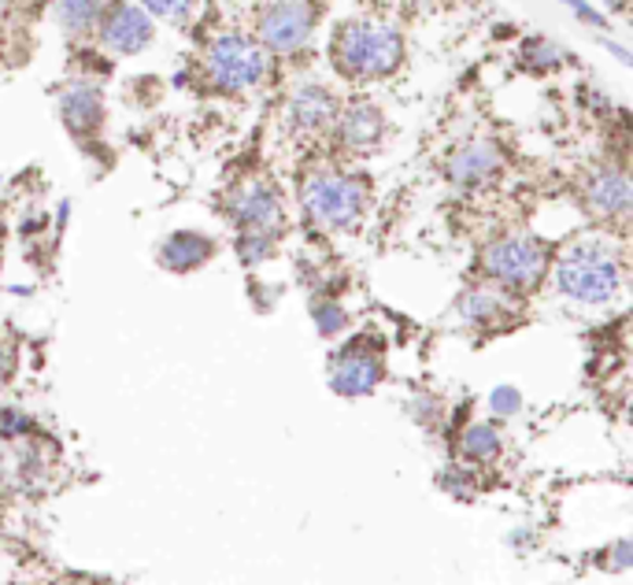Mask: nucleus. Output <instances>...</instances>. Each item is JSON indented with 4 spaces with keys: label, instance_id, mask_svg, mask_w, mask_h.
I'll list each match as a JSON object with an SVG mask.
<instances>
[{
    "label": "nucleus",
    "instance_id": "obj_1",
    "mask_svg": "<svg viewBox=\"0 0 633 585\" xmlns=\"http://www.w3.org/2000/svg\"><path fill=\"white\" fill-rule=\"evenodd\" d=\"M334 71L352 82H378L397 75L404 63V38L393 23L382 20H348L334 30L330 41Z\"/></svg>",
    "mask_w": 633,
    "mask_h": 585
},
{
    "label": "nucleus",
    "instance_id": "obj_2",
    "mask_svg": "<svg viewBox=\"0 0 633 585\" xmlns=\"http://www.w3.org/2000/svg\"><path fill=\"white\" fill-rule=\"evenodd\" d=\"M556 286L578 304H608L622 286V260L604 241L567 245L556 260Z\"/></svg>",
    "mask_w": 633,
    "mask_h": 585
},
{
    "label": "nucleus",
    "instance_id": "obj_3",
    "mask_svg": "<svg viewBox=\"0 0 633 585\" xmlns=\"http://www.w3.org/2000/svg\"><path fill=\"white\" fill-rule=\"evenodd\" d=\"M367 200L371 189L360 175H345V171H311L300 182V208L319 231H352L367 215Z\"/></svg>",
    "mask_w": 633,
    "mask_h": 585
},
{
    "label": "nucleus",
    "instance_id": "obj_4",
    "mask_svg": "<svg viewBox=\"0 0 633 585\" xmlns=\"http://www.w3.org/2000/svg\"><path fill=\"white\" fill-rule=\"evenodd\" d=\"M553 252L534 234H504L482 249V274L489 286H497L511 297L534 292L548 274Z\"/></svg>",
    "mask_w": 633,
    "mask_h": 585
},
{
    "label": "nucleus",
    "instance_id": "obj_5",
    "mask_svg": "<svg viewBox=\"0 0 633 585\" xmlns=\"http://www.w3.org/2000/svg\"><path fill=\"white\" fill-rule=\"evenodd\" d=\"M200 67H204L211 89L245 94V89L260 86L263 75H268V52L256 45V38H245V34H219L204 49Z\"/></svg>",
    "mask_w": 633,
    "mask_h": 585
},
{
    "label": "nucleus",
    "instance_id": "obj_6",
    "mask_svg": "<svg viewBox=\"0 0 633 585\" xmlns=\"http://www.w3.org/2000/svg\"><path fill=\"white\" fill-rule=\"evenodd\" d=\"M315 12L308 0H271L256 23V45L274 57H293L311 41Z\"/></svg>",
    "mask_w": 633,
    "mask_h": 585
},
{
    "label": "nucleus",
    "instance_id": "obj_7",
    "mask_svg": "<svg viewBox=\"0 0 633 585\" xmlns=\"http://www.w3.org/2000/svg\"><path fill=\"white\" fill-rule=\"evenodd\" d=\"M226 215L241 234H271L278 237L286 226V208L271 182L249 178L226 197Z\"/></svg>",
    "mask_w": 633,
    "mask_h": 585
},
{
    "label": "nucleus",
    "instance_id": "obj_8",
    "mask_svg": "<svg viewBox=\"0 0 633 585\" xmlns=\"http://www.w3.org/2000/svg\"><path fill=\"white\" fill-rule=\"evenodd\" d=\"M97 38L108 52H115V57H137V52L149 49L156 38L152 15L145 12V8L131 4V0H115L112 8L100 12Z\"/></svg>",
    "mask_w": 633,
    "mask_h": 585
},
{
    "label": "nucleus",
    "instance_id": "obj_9",
    "mask_svg": "<svg viewBox=\"0 0 633 585\" xmlns=\"http://www.w3.org/2000/svg\"><path fill=\"white\" fill-rule=\"evenodd\" d=\"M445 175L452 186L460 189H482L489 182H497L504 175V152L497 141L489 137H471V141L456 145L448 152V163H445Z\"/></svg>",
    "mask_w": 633,
    "mask_h": 585
},
{
    "label": "nucleus",
    "instance_id": "obj_10",
    "mask_svg": "<svg viewBox=\"0 0 633 585\" xmlns=\"http://www.w3.org/2000/svg\"><path fill=\"white\" fill-rule=\"evenodd\" d=\"M330 130H334L337 145H342L345 152H371V149H378L385 137V115L378 104H371V100H352V104L337 112Z\"/></svg>",
    "mask_w": 633,
    "mask_h": 585
},
{
    "label": "nucleus",
    "instance_id": "obj_11",
    "mask_svg": "<svg viewBox=\"0 0 633 585\" xmlns=\"http://www.w3.org/2000/svg\"><path fill=\"white\" fill-rule=\"evenodd\" d=\"M582 204L604 223H622L633 208V189L622 167H604L582 186Z\"/></svg>",
    "mask_w": 633,
    "mask_h": 585
},
{
    "label": "nucleus",
    "instance_id": "obj_12",
    "mask_svg": "<svg viewBox=\"0 0 633 585\" xmlns=\"http://www.w3.org/2000/svg\"><path fill=\"white\" fill-rule=\"evenodd\" d=\"M60 119L75 141H89L104 126V94L94 82H71L60 94Z\"/></svg>",
    "mask_w": 633,
    "mask_h": 585
},
{
    "label": "nucleus",
    "instance_id": "obj_13",
    "mask_svg": "<svg viewBox=\"0 0 633 585\" xmlns=\"http://www.w3.org/2000/svg\"><path fill=\"white\" fill-rule=\"evenodd\" d=\"M382 382V360L363 349V341L348 345V349L330 363V386L342 397H367Z\"/></svg>",
    "mask_w": 633,
    "mask_h": 585
},
{
    "label": "nucleus",
    "instance_id": "obj_14",
    "mask_svg": "<svg viewBox=\"0 0 633 585\" xmlns=\"http://www.w3.org/2000/svg\"><path fill=\"white\" fill-rule=\"evenodd\" d=\"M337 112H342V100L323 82H308L297 94L289 97V123L300 134H323L334 126Z\"/></svg>",
    "mask_w": 633,
    "mask_h": 585
},
{
    "label": "nucleus",
    "instance_id": "obj_15",
    "mask_svg": "<svg viewBox=\"0 0 633 585\" xmlns=\"http://www.w3.org/2000/svg\"><path fill=\"white\" fill-rule=\"evenodd\" d=\"M156 256H160V263L167 271H178V274L197 271L215 256V241H211L208 234H197V231H178L160 245V252Z\"/></svg>",
    "mask_w": 633,
    "mask_h": 585
},
{
    "label": "nucleus",
    "instance_id": "obj_16",
    "mask_svg": "<svg viewBox=\"0 0 633 585\" xmlns=\"http://www.w3.org/2000/svg\"><path fill=\"white\" fill-rule=\"evenodd\" d=\"M460 315H463V323H471V326H493V323H500V319L516 315V297L497 286L467 289L460 297Z\"/></svg>",
    "mask_w": 633,
    "mask_h": 585
},
{
    "label": "nucleus",
    "instance_id": "obj_17",
    "mask_svg": "<svg viewBox=\"0 0 633 585\" xmlns=\"http://www.w3.org/2000/svg\"><path fill=\"white\" fill-rule=\"evenodd\" d=\"M100 12H104V0H60V4H57L60 26L67 34H75V38L97 30Z\"/></svg>",
    "mask_w": 633,
    "mask_h": 585
},
{
    "label": "nucleus",
    "instance_id": "obj_18",
    "mask_svg": "<svg viewBox=\"0 0 633 585\" xmlns=\"http://www.w3.org/2000/svg\"><path fill=\"white\" fill-rule=\"evenodd\" d=\"M460 452L467 456L471 463H493L500 456V434L493 430L489 423H474V426H467L463 430V437H460Z\"/></svg>",
    "mask_w": 633,
    "mask_h": 585
},
{
    "label": "nucleus",
    "instance_id": "obj_19",
    "mask_svg": "<svg viewBox=\"0 0 633 585\" xmlns=\"http://www.w3.org/2000/svg\"><path fill=\"white\" fill-rule=\"evenodd\" d=\"M563 63V49L548 38H530L522 45V67L530 71H556Z\"/></svg>",
    "mask_w": 633,
    "mask_h": 585
},
{
    "label": "nucleus",
    "instance_id": "obj_20",
    "mask_svg": "<svg viewBox=\"0 0 633 585\" xmlns=\"http://www.w3.org/2000/svg\"><path fill=\"white\" fill-rule=\"evenodd\" d=\"M274 245H278V237H271V234H237V256H241L245 267L268 263L274 256Z\"/></svg>",
    "mask_w": 633,
    "mask_h": 585
},
{
    "label": "nucleus",
    "instance_id": "obj_21",
    "mask_svg": "<svg viewBox=\"0 0 633 585\" xmlns=\"http://www.w3.org/2000/svg\"><path fill=\"white\" fill-rule=\"evenodd\" d=\"M145 12L156 15L163 23H174V26H186L193 15H197V4L200 0H141Z\"/></svg>",
    "mask_w": 633,
    "mask_h": 585
},
{
    "label": "nucleus",
    "instance_id": "obj_22",
    "mask_svg": "<svg viewBox=\"0 0 633 585\" xmlns=\"http://www.w3.org/2000/svg\"><path fill=\"white\" fill-rule=\"evenodd\" d=\"M311 315H315V326H319V334L323 337H334L337 331H345V312L334 304V300H319L315 308H311Z\"/></svg>",
    "mask_w": 633,
    "mask_h": 585
},
{
    "label": "nucleus",
    "instance_id": "obj_23",
    "mask_svg": "<svg viewBox=\"0 0 633 585\" xmlns=\"http://www.w3.org/2000/svg\"><path fill=\"white\" fill-rule=\"evenodd\" d=\"M563 4L571 8V12H574L578 20H582V23H589V26H600V30H608V15L593 12V8L585 4V0H563Z\"/></svg>",
    "mask_w": 633,
    "mask_h": 585
},
{
    "label": "nucleus",
    "instance_id": "obj_24",
    "mask_svg": "<svg viewBox=\"0 0 633 585\" xmlns=\"http://www.w3.org/2000/svg\"><path fill=\"white\" fill-rule=\"evenodd\" d=\"M493 408H497L500 415H511V411H519V393L516 389H497V393H493Z\"/></svg>",
    "mask_w": 633,
    "mask_h": 585
},
{
    "label": "nucleus",
    "instance_id": "obj_25",
    "mask_svg": "<svg viewBox=\"0 0 633 585\" xmlns=\"http://www.w3.org/2000/svg\"><path fill=\"white\" fill-rule=\"evenodd\" d=\"M12 371H15V352H12V345L0 337V386L12 378Z\"/></svg>",
    "mask_w": 633,
    "mask_h": 585
}]
</instances>
